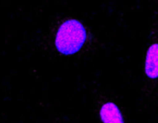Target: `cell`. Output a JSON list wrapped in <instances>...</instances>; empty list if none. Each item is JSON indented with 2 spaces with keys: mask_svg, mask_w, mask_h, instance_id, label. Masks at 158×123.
<instances>
[{
  "mask_svg": "<svg viewBox=\"0 0 158 123\" xmlns=\"http://www.w3.org/2000/svg\"><path fill=\"white\" fill-rule=\"evenodd\" d=\"M158 106V4L153 12L150 25L148 50L144 59L143 84L139 108L146 110Z\"/></svg>",
  "mask_w": 158,
  "mask_h": 123,
  "instance_id": "1",
  "label": "cell"
},
{
  "mask_svg": "<svg viewBox=\"0 0 158 123\" xmlns=\"http://www.w3.org/2000/svg\"><path fill=\"white\" fill-rule=\"evenodd\" d=\"M87 33L77 20H67L58 27L55 36V46L63 55H73L85 44Z\"/></svg>",
  "mask_w": 158,
  "mask_h": 123,
  "instance_id": "2",
  "label": "cell"
},
{
  "mask_svg": "<svg viewBox=\"0 0 158 123\" xmlns=\"http://www.w3.org/2000/svg\"><path fill=\"white\" fill-rule=\"evenodd\" d=\"M97 109L101 123H125L118 106L111 100H100Z\"/></svg>",
  "mask_w": 158,
  "mask_h": 123,
  "instance_id": "3",
  "label": "cell"
}]
</instances>
